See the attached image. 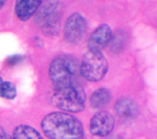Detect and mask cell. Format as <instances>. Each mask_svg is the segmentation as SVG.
I'll return each mask as SVG.
<instances>
[{
	"label": "cell",
	"mask_w": 157,
	"mask_h": 139,
	"mask_svg": "<svg viewBox=\"0 0 157 139\" xmlns=\"http://www.w3.org/2000/svg\"><path fill=\"white\" fill-rule=\"evenodd\" d=\"M43 133L48 139H84L83 123L70 113L52 112L41 121Z\"/></svg>",
	"instance_id": "obj_1"
},
{
	"label": "cell",
	"mask_w": 157,
	"mask_h": 139,
	"mask_svg": "<svg viewBox=\"0 0 157 139\" xmlns=\"http://www.w3.org/2000/svg\"><path fill=\"white\" fill-rule=\"evenodd\" d=\"M48 75L55 89L78 83L80 77V62L71 54L58 55L50 63Z\"/></svg>",
	"instance_id": "obj_2"
},
{
	"label": "cell",
	"mask_w": 157,
	"mask_h": 139,
	"mask_svg": "<svg viewBox=\"0 0 157 139\" xmlns=\"http://www.w3.org/2000/svg\"><path fill=\"white\" fill-rule=\"evenodd\" d=\"M52 103L56 108L66 113H77L84 110L86 93L80 82L55 89Z\"/></svg>",
	"instance_id": "obj_3"
},
{
	"label": "cell",
	"mask_w": 157,
	"mask_h": 139,
	"mask_svg": "<svg viewBox=\"0 0 157 139\" xmlns=\"http://www.w3.org/2000/svg\"><path fill=\"white\" fill-rule=\"evenodd\" d=\"M62 6L60 2H42L37 11L36 21L45 36L59 35L62 23Z\"/></svg>",
	"instance_id": "obj_4"
},
{
	"label": "cell",
	"mask_w": 157,
	"mask_h": 139,
	"mask_svg": "<svg viewBox=\"0 0 157 139\" xmlns=\"http://www.w3.org/2000/svg\"><path fill=\"white\" fill-rule=\"evenodd\" d=\"M108 71V62L102 51L88 50L80 62V75L89 82H100Z\"/></svg>",
	"instance_id": "obj_5"
},
{
	"label": "cell",
	"mask_w": 157,
	"mask_h": 139,
	"mask_svg": "<svg viewBox=\"0 0 157 139\" xmlns=\"http://www.w3.org/2000/svg\"><path fill=\"white\" fill-rule=\"evenodd\" d=\"M87 32V22L80 13H73L67 18L64 25L65 41L77 45L84 39Z\"/></svg>",
	"instance_id": "obj_6"
},
{
	"label": "cell",
	"mask_w": 157,
	"mask_h": 139,
	"mask_svg": "<svg viewBox=\"0 0 157 139\" xmlns=\"http://www.w3.org/2000/svg\"><path fill=\"white\" fill-rule=\"evenodd\" d=\"M115 126V118L108 111H98L91 117L89 131L93 136L106 137L113 131Z\"/></svg>",
	"instance_id": "obj_7"
},
{
	"label": "cell",
	"mask_w": 157,
	"mask_h": 139,
	"mask_svg": "<svg viewBox=\"0 0 157 139\" xmlns=\"http://www.w3.org/2000/svg\"><path fill=\"white\" fill-rule=\"evenodd\" d=\"M112 30L108 24H101L92 32L87 40V47L89 50L101 51L105 48L112 39Z\"/></svg>",
	"instance_id": "obj_8"
},
{
	"label": "cell",
	"mask_w": 157,
	"mask_h": 139,
	"mask_svg": "<svg viewBox=\"0 0 157 139\" xmlns=\"http://www.w3.org/2000/svg\"><path fill=\"white\" fill-rule=\"evenodd\" d=\"M115 114L123 120H132L137 118L139 108L133 100L128 97H121L114 103Z\"/></svg>",
	"instance_id": "obj_9"
},
{
	"label": "cell",
	"mask_w": 157,
	"mask_h": 139,
	"mask_svg": "<svg viewBox=\"0 0 157 139\" xmlns=\"http://www.w3.org/2000/svg\"><path fill=\"white\" fill-rule=\"evenodd\" d=\"M42 1H33V0H19L15 4V13L17 18L21 21H27L35 14Z\"/></svg>",
	"instance_id": "obj_10"
},
{
	"label": "cell",
	"mask_w": 157,
	"mask_h": 139,
	"mask_svg": "<svg viewBox=\"0 0 157 139\" xmlns=\"http://www.w3.org/2000/svg\"><path fill=\"white\" fill-rule=\"evenodd\" d=\"M111 97H112V95H111L110 91L108 89L100 88L91 94L89 100L90 107L92 109H102L110 103Z\"/></svg>",
	"instance_id": "obj_11"
},
{
	"label": "cell",
	"mask_w": 157,
	"mask_h": 139,
	"mask_svg": "<svg viewBox=\"0 0 157 139\" xmlns=\"http://www.w3.org/2000/svg\"><path fill=\"white\" fill-rule=\"evenodd\" d=\"M12 139H43V137L35 128L29 125H19L15 128Z\"/></svg>",
	"instance_id": "obj_12"
},
{
	"label": "cell",
	"mask_w": 157,
	"mask_h": 139,
	"mask_svg": "<svg viewBox=\"0 0 157 139\" xmlns=\"http://www.w3.org/2000/svg\"><path fill=\"white\" fill-rule=\"evenodd\" d=\"M17 95V89L11 82H6L2 77H0V97L6 100H14Z\"/></svg>",
	"instance_id": "obj_13"
},
{
	"label": "cell",
	"mask_w": 157,
	"mask_h": 139,
	"mask_svg": "<svg viewBox=\"0 0 157 139\" xmlns=\"http://www.w3.org/2000/svg\"><path fill=\"white\" fill-rule=\"evenodd\" d=\"M126 35L125 32H116V35H112V39L110 41V45L112 47L113 51L118 52L124 48V46L126 45Z\"/></svg>",
	"instance_id": "obj_14"
},
{
	"label": "cell",
	"mask_w": 157,
	"mask_h": 139,
	"mask_svg": "<svg viewBox=\"0 0 157 139\" xmlns=\"http://www.w3.org/2000/svg\"><path fill=\"white\" fill-rule=\"evenodd\" d=\"M22 60H24V57L23 55H19V54H16V55H12L7 59V63L10 65H16L17 63H20Z\"/></svg>",
	"instance_id": "obj_15"
},
{
	"label": "cell",
	"mask_w": 157,
	"mask_h": 139,
	"mask_svg": "<svg viewBox=\"0 0 157 139\" xmlns=\"http://www.w3.org/2000/svg\"><path fill=\"white\" fill-rule=\"evenodd\" d=\"M0 139H12L10 134L0 126Z\"/></svg>",
	"instance_id": "obj_16"
},
{
	"label": "cell",
	"mask_w": 157,
	"mask_h": 139,
	"mask_svg": "<svg viewBox=\"0 0 157 139\" xmlns=\"http://www.w3.org/2000/svg\"><path fill=\"white\" fill-rule=\"evenodd\" d=\"M4 4H6V2H4V1H0V9L4 6Z\"/></svg>",
	"instance_id": "obj_17"
}]
</instances>
